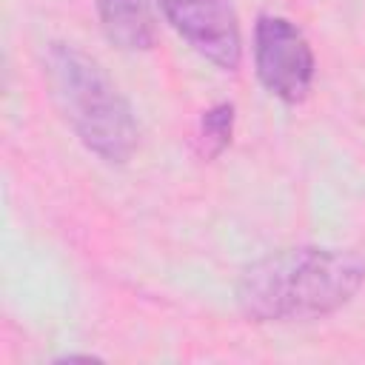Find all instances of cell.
Wrapping results in <instances>:
<instances>
[{
  "mask_svg": "<svg viewBox=\"0 0 365 365\" xmlns=\"http://www.w3.org/2000/svg\"><path fill=\"white\" fill-rule=\"evenodd\" d=\"M231 128H234V106L220 103L208 108L200 120V143L205 157H217L228 143H231Z\"/></svg>",
  "mask_w": 365,
  "mask_h": 365,
  "instance_id": "6",
  "label": "cell"
},
{
  "mask_svg": "<svg viewBox=\"0 0 365 365\" xmlns=\"http://www.w3.org/2000/svg\"><path fill=\"white\" fill-rule=\"evenodd\" d=\"M171 29L205 60L234 71L242 57L240 23L228 0H157Z\"/></svg>",
  "mask_w": 365,
  "mask_h": 365,
  "instance_id": "4",
  "label": "cell"
},
{
  "mask_svg": "<svg viewBox=\"0 0 365 365\" xmlns=\"http://www.w3.org/2000/svg\"><path fill=\"white\" fill-rule=\"evenodd\" d=\"M365 282V262L342 248H285L248 265L237 282L240 308L259 322L317 319L342 308Z\"/></svg>",
  "mask_w": 365,
  "mask_h": 365,
  "instance_id": "1",
  "label": "cell"
},
{
  "mask_svg": "<svg viewBox=\"0 0 365 365\" xmlns=\"http://www.w3.org/2000/svg\"><path fill=\"white\" fill-rule=\"evenodd\" d=\"M46 66L54 97L83 145L106 163H125L137 145V123L106 68L71 43H51Z\"/></svg>",
  "mask_w": 365,
  "mask_h": 365,
  "instance_id": "2",
  "label": "cell"
},
{
  "mask_svg": "<svg viewBox=\"0 0 365 365\" xmlns=\"http://www.w3.org/2000/svg\"><path fill=\"white\" fill-rule=\"evenodd\" d=\"M97 14L106 37L125 48L140 51L154 40V14L151 0H97Z\"/></svg>",
  "mask_w": 365,
  "mask_h": 365,
  "instance_id": "5",
  "label": "cell"
},
{
  "mask_svg": "<svg viewBox=\"0 0 365 365\" xmlns=\"http://www.w3.org/2000/svg\"><path fill=\"white\" fill-rule=\"evenodd\" d=\"M254 66L259 83L282 103H299L314 83V51L305 34L279 14H262L254 29Z\"/></svg>",
  "mask_w": 365,
  "mask_h": 365,
  "instance_id": "3",
  "label": "cell"
}]
</instances>
